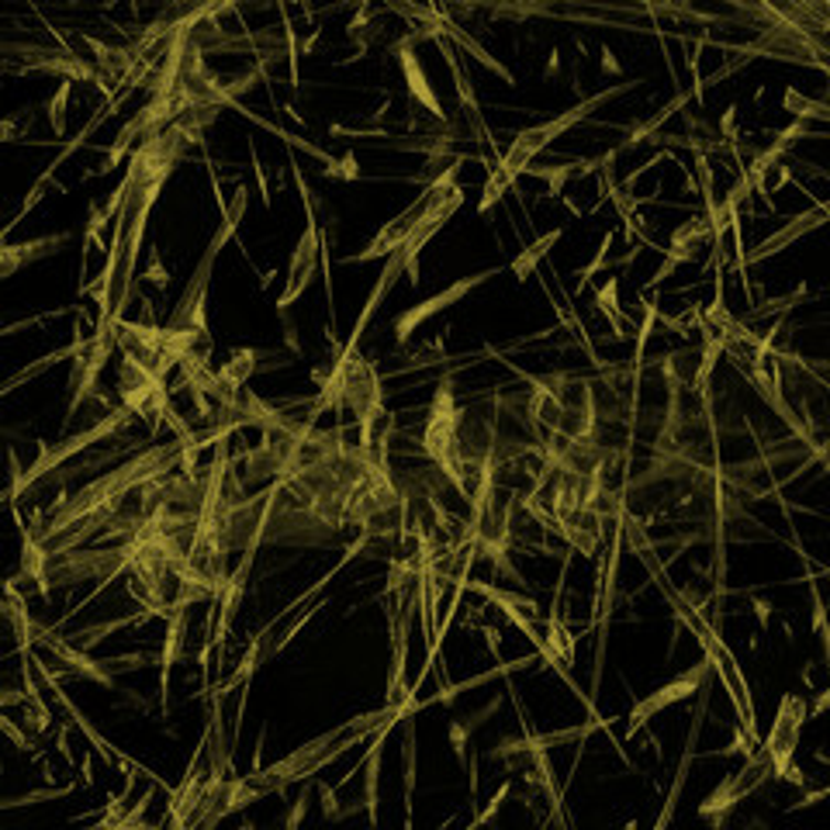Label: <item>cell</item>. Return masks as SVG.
<instances>
[{
  "label": "cell",
  "instance_id": "obj_8",
  "mask_svg": "<svg viewBox=\"0 0 830 830\" xmlns=\"http://www.w3.org/2000/svg\"><path fill=\"white\" fill-rule=\"evenodd\" d=\"M32 644H42L45 651L59 657V664H66V672H74V675H80V678H87L93 685H101V689H118V675L146 668V661H150L146 651H132V654H122V657H101L98 661V657H90L80 644H74V640H66V637L56 640L53 630H45L38 623L32 630Z\"/></svg>",
  "mask_w": 830,
  "mask_h": 830
},
{
  "label": "cell",
  "instance_id": "obj_6",
  "mask_svg": "<svg viewBox=\"0 0 830 830\" xmlns=\"http://www.w3.org/2000/svg\"><path fill=\"white\" fill-rule=\"evenodd\" d=\"M702 606H706V602H696L693 596H675V616L696 633V644L702 648V654H706L709 661H713L717 675L723 678V689L730 693L733 709H738V723L751 733L754 741L765 744L762 730H757V709H754V702H751V685H748V678H744V672H741L738 657H733V651L723 644V637H720L717 623L709 620Z\"/></svg>",
  "mask_w": 830,
  "mask_h": 830
},
{
  "label": "cell",
  "instance_id": "obj_49",
  "mask_svg": "<svg viewBox=\"0 0 830 830\" xmlns=\"http://www.w3.org/2000/svg\"><path fill=\"white\" fill-rule=\"evenodd\" d=\"M305 810H308V789H301V796L295 799V810H291V817L284 820V827H298L301 823V817H305Z\"/></svg>",
  "mask_w": 830,
  "mask_h": 830
},
{
  "label": "cell",
  "instance_id": "obj_37",
  "mask_svg": "<svg viewBox=\"0 0 830 830\" xmlns=\"http://www.w3.org/2000/svg\"><path fill=\"white\" fill-rule=\"evenodd\" d=\"M416 717H406V820H412V796H416Z\"/></svg>",
  "mask_w": 830,
  "mask_h": 830
},
{
  "label": "cell",
  "instance_id": "obj_32",
  "mask_svg": "<svg viewBox=\"0 0 830 830\" xmlns=\"http://www.w3.org/2000/svg\"><path fill=\"white\" fill-rule=\"evenodd\" d=\"M547 648L554 651V657L564 664V668H572L575 664V648H578V637L567 630L564 616L557 612V602H554V612H547Z\"/></svg>",
  "mask_w": 830,
  "mask_h": 830
},
{
  "label": "cell",
  "instance_id": "obj_22",
  "mask_svg": "<svg viewBox=\"0 0 830 830\" xmlns=\"http://www.w3.org/2000/svg\"><path fill=\"white\" fill-rule=\"evenodd\" d=\"M616 146L609 150V153H602V156H588V159H567V163H554V166H527V174L530 177H540L543 184H547V198H561L564 195V187L572 184V180H578V177H591V174H599L606 163H616ZM523 174V177H527Z\"/></svg>",
  "mask_w": 830,
  "mask_h": 830
},
{
  "label": "cell",
  "instance_id": "obj_3",
  "mask_svg": "<svg viewBox=\"0 0 830 830\" xmlns=\"http://www.w3.org/2000/svg\"><path fill=\"white\" fill-rule=\"evenodd\" d=\"M644 80H623V84H609V87H602L599 93H591V98H585V101H578V104H572L567 111H561L557 118H551V122H540V125H530V129H519L516 135H512V146H509V153L506 156H498V163L491 166V177H488V184H485V195H482V201H478V215H488V211L502 201V195L509 191V187L527 174V166H533V159L551 146L554 139H561L564 132H572L578 122H585V118L596 111V108H602L606 101H612V98H620V93H627V90H633V87H640Z\"/></svg>",
  "mask_w": 830,
  "mask_h": 830
},
{
  "label": "cell",
  "instance_id": "obj_12",
  "mask_svg": "<svg viewBox=\"0 0 830 830\" xmlns=\"http://www.w3.org/2000/svg\"><path fill=\"white\" fill-rule=\"evenodd\" d=\"M768 778H772V765H768L765 751H757V754L744 757L741 768L730 772V775H723L720 786L699 803V817L709 820L713 827H723V820H727L733 810H738L741 799H748L751 793L762 789Z\"/></svg>",
  "mask_w": 830,
  "mask_h": 830
},
{
  "label": "cell",
  "instance_id": "obj_4",
  "mask_svg": "<svg viewBox=\"0 0 830 830\" xmlns=\"http://www.w3.org/2000/svg\"><path fill=\"white\" fill-rule=\"evenodd\" d=\"M464 419L467 412L461 409L457 401V385L454 377H443L433 391L430 401V412H425L422 422V454L436 464V471L450 482V488H457V495L471 498V478H467V467H464V446H461V430H464Z\"/></svg>",
  "mask_w": 830,
  "mask_h": 830
},
{
  "label": "cell",
  "instance_id": "obj_54",
  "mask_svg": "<svg viewBox=\"0 0 830 830\" xmlns=\"http://www.w3.org/2000/svg\"><path fill=\"white\" fill-rule=\"evenodd\" d=\"M554 69H561V53H557V49L551 53V66H547V74H554Z\"/></svg>",
  "mask_w": 830,
  "mask_h": 830
},
{
  "label": "cell",
  "instance_id": "obj_48",
  "mask_svg": "<svg viewBox=\"0 0 830 830\" xmlns=\"http://www.w3.org/2000/svg\"><path fill=\"white\" fill-rule=\"evenodd\" d=\"M602 74H609V77L623 74V66H620V59H616V53L609 49V45H602Z\"/></svg>",
  "mask_w": 830,
  "mask_h": 830
},
{
  "label": "cell",
  "instance_id": "obj_30",
  "mask_svg": "<svg viewBox=\"0 0 830 830\" xmlns=\"http://www.w3.org/2000/svg\"><path fill=\"white\" fill-rule=\"evenodd\" d=\"M782 111H789L793 122H806V125L823 122V125H830V101L806 98V93H799L796 87H789L786 93H782Z\"/></svg>",
  "mask_w": 830,
  "mask_h": 830
},
{
  "label": "cell",
  "instance_id": "obj_23",
  "mask_svg": "<svg viewBox=\"0 0 830 830\" xmlns=\"http://www.w3.org/2000/svg\"><path fill=\"white\" fill-rule=\"evenodd\" d=\"M436 49L443 56V63L450 66V77H454V90H457V101H461V111L467 118L471 132L478 139H488V129H485V118H482V104H478V93H474V84L467 80L464 66L457 59V45L446 42V38H436Z\"/></svg>",
  "mask_w": 830,
  "mask_h": 830
},
{
  "label": "cell",
  "instance_id": "obj_41",
  "mask_svg": "<svg viewBox=\"0 0 830 830\" xmlns=\"http://www.w3.org/2000/svg\"><path fill=\"white\" fill-rule=\"evenodd\" d=\"M509 796H512V782L506 778L502 786L495 789V796L488 799V806H485V810H482V814H474L471 827H485V823H491V820H495V814L502 810V806H506V799H509Z\"/></svg>",
  "mask_w": 830,
  "mask_h": 830
},
{
  "label": "cell",
  "instance_id": "obj_46",
  "mask_svg": "<svg viewBox=\"0 0 830 830\" xmlns=\"http://www.w3.org/2000/svg\"><path fill=\"white\" fill-rule=\"evenodd\" d=\"M4 733L14 741V748H21V751H29V748H32V738H25V730H21L14 720H4Z\"/></svg>",
  "mask_w": 830,
  "mask_h": 830
},
{
  "label": "cell",
  "instance_id": "obj_34",
  "mask_svg": "<svg viewBox=\"0 0 830 830\" xmlns=\"http://www.w3.org/2000/svg\"><path fill=\"white\" fill-rule=\"evenodd\" d=\"M806 582H810V602H814L810 630H814L817 640H820V648H823V668L830 672V612H827V602H823V596H820L817 582H814V578H806Z\"/></svg>",
  "mask_w": 830,
  "mask_h": 830
},
{
  "label": "cell",
  "instance_id": "obj_10",
  "mask_svg": "<svg viewBox=\"0 0 830 830\" xmlns=\"http://www.w3.org/2000/svg\"><path fill=\"white\" fill-rule=\"evenodd\" d=\"M132 567V540H125L114 551H66V554H49L45 564V578L53 585H77V582H114L122 572Z\"/></svg>",
  "mask_w": 830,
  "mask_h": 830
},
{
  "label": "cell",
  "instance_id": "obj_27",
  "mask_svg": "<svg viewBox=\"0 0 830 830\" xmlns=\"http://www.w3.org/2000/svg\"><path fill=\"white\" fill-rule=\"evenodd\" d=\"M264 357H270V353L267 350H253V346H240V350H235L232 353V357L219 367V377H222V385L229 388V391H235V395H240V391H246V381H250V377L259 370V361H264Z\"/></svg>",
  "mask_w": 830,
  "mask_h": 830
},
{
  "label": "cell",
  "instance_id": "obj_25",
  "mask_svg": "<svg viewBox=\"0 0 830 830\" xmlns=\"http://www.w3.org/2000/svg\"><path fill=\"white\" fill-rule=\"evenodd\" d=\"M696 98V90H682V93H675V98L668 101V104H664L657 114H651V118H644V122H637L630 132H627V139L620 142V146H616V153H627V150H637L640 146V142H654V135L661 132V125L664 122H668V118L672 114H678L685 104H689Z\"/></svg>",
  "mask_w": 830,
  "mask_h": 830
},
{
  "label": "cell",
  "instance_id": "obj_39",
  "mask_svg": "<svg viewBox=\"0 0 830 830\" xmlns=\"http://www.w3.org/2000/svg\"><path fill=\"white\" fill-rule=\"evenodd\" d=\"M322 609H325V599H322V602H316V606L308 609V612H301L298 620H295V623H291L288 630H284L280 637H274V657H277L280 651H288V648H291V640H295V637H298V633H301V630L308 627V620H316V616H319Z\"/></svg>",
  "mask_w": 830,
  "mask_h": 830
},
{
  "label": "cell",
  "instance_id": "obj_26",
  "mask_svg": "<svg viewBox=\"0 0 830 830\" xmlns=\"http://www.w3.org/2000/svg\"><path fill=\"white\" fill-rule=\"evenodd\" d=\"M561 240H564V225H557V229H551V232H543L540 240H533L527 250H519V253H516V259L509 264V270H512L516 284H527V280L536 274V267L543 264V259L551 256V250H554Z\"/></svg>",
  "mask_w": 830,
  "mask_h": 830
},
{
  "label": "cell",
  "instance_id": "obj_9",
  "mask_svg": "<svg viewBox=\"0 0 830 830\" xmlns=\"http://www.w3.org/2000/svg\"><path fill=\"white\" fill-rule=\"evenodd\" d=\"M810 720V706L799 693H786L775 709L772 730L762 744L768 765H772V778L778 782H793V786H806V775L796 768V751H799V733Z\"/></svg>",
  "mask_w": 830,
  "mask_h": 830
},
{
  "label": "cell",
  "instance_id": "obj_18",
  "mask_svg": "<svg viewBox=\"0 0 830 830\" xmlns=\"http://www.w3.org/2000/svg\"><path fill=\"white\" fill-rule=\"evenodd\" d=\"M232 111H240L243 118H250L253 125H259V129H267L270 135H277V139L284 142V146L301 150V153H308V156L322 159V163H325V166H322V177H325V180H361V177H364L361 163H357V156H353V153H346V156H329V153H322L319 146H312V142H308V139L284 132V129H280V125H274V122H264V118L253 114V111H246L243 104H235Z\"/></svg>",
  "mask_w": 830,
  "mask_h": 830
},
{
  "label": "cell",
  "instance_id": "obj_53",
  "mask_svg": "<svg viewBox=\"0 0 830 830\" xmlns=\"http://www.w3.org/2000/svg\"><path fill=\"white\" fill-rule=\"evenodd\" d=\"M59 754L66 757V762H74V751H69V744H66V730H59Z\"/></svg>",
  "mask_w": 830,
  "mask_h": 830
},
{
  "label": "cell",
  "instance_id": "obj_24",
  "mask_svg": "<svg viewBox=\"0 0 830 830\" xmlns=\"http://www.w3.org/2000/svg\"><path fill=\"white\" fill-rule=\"evenodd\" d=\"M90 350H93V332H80V329H77V340L69 343V346H59V350H53V353H45L42 361H35V364H29V367H21L18 374H11L8 381H4V395L18 391L25 381H32V377L45 374L49 367H56L59 361H77V357H84V353H90Z\"/></svg>",
  "mask_w": 830,
  "mask_h": 830
},
{
  "label": "cell",
  "instance_id": "obj_15",
  "mask_svg": "<svg viewBox=\"0 0 830 830\" xmlns=\"http://www.w3.org/2000/svg\"><path fill=\"white\" fill-rule=\"evenodd\" d=\"M118 350V336L114 332H101L93 329V350L84 353V357L74 361V370H69V406H66V422H74L77 412L87 406V401L98 398V377L108 367L111 353Z\"/></svg>",
  "mask_w": 830,
  "mask_h": 830
},
{
  "label": "cell",
  "instance_id": "obj_43",
  "mask_svg": "<svg viewBox=\"0 0 830 830\" xmlns=\"http://www.w3.org/2000/svg\"><path fill=\"white\" fill-rule=\"evenodd\" d=\"M74 793V786H63V789H45V793H29V796H21V799H11V803H4L8 810L11 806H29V803H38V799H59V796H69Z\"/></svg>",
  "mask_w": 830,
  "mask_h": 830
},
{
  "label": "cell",
  "instance_id": "obj_42",
  "mask_svg": "<svg viewBox=\"0 0 830 830\" xmlns=\"http://www.w3.org/2000/svg\"><path fill=\"white\" fill-rule=\"evenodd\" d=\"M374 18H377V8H370V4H364L357 14H353V21H350V25H346V35L350 38H364L367 32H374Z\"/></svg>",
  "mask_w": 830,
  "mask_h": 830
},
{
  "label": "cell",
  "instance_id": "obj_36",
  "mask_svg": "<svg viewBox=\"0 0 830 830\" xmlns=\"http://www.w3.org/2000/svg\"><path fill=\"white\" fill-rule=\"evenodd\" d=\"M612 243H616V232L609 229V232L602 235V243H599L596 256H591V264H585L582 270H575V277H578V291H585L588 284L596 280L602 270H609V253H612Z\"/></svg>",
  "mask_w": 830,
  "mask_h": 830
},
{
  "label": "cell",
  "instance_id": "obj_33",
  "mask_svg": "<svg viewBox=\"0 0 830 830\" xmlns=\"http://www.w3.org/2000/svg\"><path fill=\"white\" fill-rule=\"evenodd\" d=\"M111 225H114V219L108 215V208L104 204H87V229H84V250L90 246V250H104L108 253V240H104V232H111Z\"/></svg>",
  "mask_w": 830,
  "mask_h": 830
},
{
  "label": "cell",
  "instance_id": "obj_17",
  "mask_svg": "<svg viewBox=\"0 0 830 830\" xmlns=\"http://www.w3.org/2000/svg\"><path fill=\"white\" fill-rule=\"evenodd\" d=\"M702 243H709L713 246V222L706 219V211L702 215H693L689 222H682L675 232H672V240H668V250H664V259H661V267L654 270V277L648 280V288L644 291H654V288H661L664 280H668L678 267H685V264H693L696 259V253H699V246Z\"/></svg>",
  "mask_w": 830,
  "mask_h": 830
},
{
  "label": "cell",
  "instance_id": "obj_20",
  "mask_svg": "<svg viewBox=\"0 0 830 830\" xmlns=\"http://www.w3.org/2000/svg\"><path fill=\"white\" fill-rule=\"evenodd\" d=\"M74 235L69 232H53V235H38V240H25V243H4L0 246V277H14L18 270H25L29 264H38V259H49L56 253H63Z\"/></svg>",
  "mask_w": 830,
  "mask_h": 830
},
{
  "label": "cell",
  "instance_id": "obj_11",
  "mask_svg": "<svg viewBox=\"0 0 830 830\" xmlns=\"http://www.w3.org/2000/svg\"><path fill=\"white\" fill-rule=\"evenodd\" d=\"M713 675H717L713 661H709V657L702 654V657L693 664V668H685V672L675 675L672 682L657 685V689L648 693L644 699H637V702L630 706V713H627V738H637L640 727L651 723V720H654L657 713H664L668 706H678V702H685V699H693L696 693H702Z\"/></svg>",
  "mask_w": 830,
  "mask_h": 830
},
{
  "label": "cell",
  "instance_id": "obj_1",
  "mask_svg": "<svg viewBox=\"0 0 830 830\" xmlns=\"http://www.w3.org/2000/svg\"><path fill=\"white\" fill-rule=\"evenodd\" d=\"M222 108H201L191 111L174 129H166L163 135L142 142V146L129 156L125 163V177L118 184L122 191V208H118L114 225L108 232V253H104V267L101 274L80 284V295H90L98 305V325L101 332H114L118 322H125V308L135 295V277H139V256L142 243H146L153 208L163 195L166 180L174 177L180 166L187 146L204 150V129L215 122Z\"/></svg>",
  "mask_w": 830,
  "mask_h": 830
},
{
  "label": "cell",
  "instance_id": "obj_47",
  "mask_svg": "<svg viewBox=\"0 0 830 830\" xmlns=\"http://www.w3.org/2000/svg\"><path fill=\"white\" fill-rule=\"evenodd\" d=\"M751 609H754V616H757V623H762V630H768V623H772V602L768 599H751Z\"/></svg>",
  "mask_w": 830,
  "mask_h": 830
},
{
  "label": "cell",
  "instance_id": "obj_28",
  "mask_svg": "<svg viewBox=\"0 0 830 830\" xmlns=\"http://www.w3.org/2000/svg\"><path fill=\"white\" fill-rule=\"evenodd\" d=\"M495 709H498V699H495V702H488L478 717H457V720H450V723H446V744L454 748L457 762H461L464 768H471V754H467V748H471V741H474V730H478V727L485 723V717H491Z\"/></svg>",
  "mask_w": 830,
  "mask_h": 830
},
{
  "label": "cell",
  "instance_id": "obj_44",
  "mask_svg": "<svg viewBox=\"0 0 830 830\" xmlns=\"http://www.w3.org/2000/svg\"><path fill=\"white\" fill-rule=\"evenodd\" d=\"M250 156H253V174H256V184H259V201H264V208H270V184H267L264 166H259V153H256V146H250Z\"/></svg>",
  "mask_w": 830,
  "mask_h": 830
},
{
  "label": "cell",
  "instance_id": "obj_7",
  "mask_svg": "<svg viewBox=\"0 0 830 830\" xmlns=\"http://www.w3.org/2000/svg\"><path fill=\"white\" fill-rule=\"evenodd\" d=\"M139 416L132 412V409H125V406H111L98 422H90L87 430H80V433H74V436H66L63 443H49V440H38L35 446H38V457L18 474V478L11 482V488H8V502L14 506L21 495H25L32 485H38L42 478H49L53 471H59L63 464H69L74 457H80L84 450H90L93 443H104V440H111V436H118V433H125L129 425L135 422Z\"/></svg>",
  "mask_w": 830,
  "mask_h": 830
},
{
  "label": "cell",
  "instance_id": "obj_29",
  "mask_svg": "<svg viewBox=\"0 0 830 830\" xmlns=\"http://www.w3.org/2000/svg\"><path fill=\"white\" fill-rule=\"evenodd\" d=\"M596 308H599V316L612 325V336L616 340H627V332H623V325H627V308H623V301H620V277L616 274H609L599 288H596Z\"/></svg>",
  "mask_w": 830,
  "mask_h": 830
},
{
  "label": "cell",
  "instance_id": "obj_40",
  "mask_svg": "<svg viewBox=\"0 0 830 830\" xmlns=\"http://www.w3.org/2000/svg\"><path fill=\"white\" fill-rule=\"evenodd\" d=\"M142 280L156 284L159 291H170V270L163 267V253L156 246H150V264L142 267Z\"/></svg>",
  "mask_w": 830,
  "mask_h": 830
},
{
  "label": "cell",
  "instance_id": "obj_38",
  "mask_svg": "<svg viewBox=\"0 0 830 830\" xmlns=\"http://www.w3.org/2000/svg\"><path fill=\"white\" fill-rule=\"evenodd\" d=\"M69 93H74V80H59V90L45 104V118H49V129L56 135L66 132V108H69Z\"/></svg>",
  "mask_w": 830,
  "mask_h": 830
},
{
  "label": "cell",
  "instance_id": "obj_19",
  "mask_svg": "<svg viewBox=\"0 0 830 830\" xmlns=\"http://www.w3.org/2000/svg\"><path fill=\"white\" fill-rule=\"evenodd\" d=\"M823 225H830V198H827V201H817L810 211H799V215H793L778 232H772L762 246H754V250L748 253V267L762 264V259H768V256H775V253H782V250H789L793 243L803 240V235H810V232H817V229H823Z\"/></svg>",
  "mask_w": 830,
  "mask_h": 830
},
{
  "label": "cell",
  "instance_id": "obj_52",
  "mask_svg": "<svg viewBox=\"0 0 830 830\" xmlns=\"http://www.w3.org/2000/svg\"><path fill=\"white\" fill-rule=\"evenodd\" d=\"M80 772H84V775H80V782H84V786L90 789V786H93V775H90V751H87V754L80 757Z\"/></svg>",
  "mask_w": 830,
  "mask_h": 830
},
{
  "label": "cell",
  "instance_id": "obj_45",
  "mask_svg": "<svg viewBox=\"0 0 830 830\" xmlns=\"http://www.w3.org/2000/svg\"><path fill=\"white\" fill-rule=\"evenodd\" d=\"M150 803H153V789H150V793H142V799L132 806V814H125V817H122V823H118V827H139V823H142V814L150 810Z\"/></svg>",
  "mask_w": 830,
  "mask_h": 830
},
{
  "label": "cell",
  "instance_id": "obj_14",
  "mask_svg": "<svg viewBox=\"0 0 830 830\" xmlns=\"http://www.w3.org/2000/svg\"><path fill=\"white\" fill-rule=\"evenodd\" d=\"M416 42H419V38L409 32L406 38L391 42L388 53H391V59H395L398 69H401V80H406V90H409L412 104H419V111H430L433 122H440V125L450 132V129H454V118H450V111H446V104L440 101L436 87L430 84V74H425V66H422V59H419V53H416Z\"/></svg>",
  "mask_w": 830,
  "mask_h": 830
},
{
  "label": "cell",
  "instance_id": "obj_50",
  "mask_svg": "<svg viewBox=\"0 0 830 830\" xmlns=\"http://www.w3.org/2000/svg\"><path fill=\"white\" fill-rule=\"evenodd\" d=\"M319 793H322L325 817H343V814H340V799H336V793H332L329 786H319Z\"/></svg>",
  "mask_w": 830,
  "mask_h": 830
},
{
  "label": "cell",
  "instance_id": "obj_2",
  "mask_svg": "<svg viewBox=\"0 0 830 830\" xmlns=\"http://www.w3.org/2000/svg\"><path fill=\"white\" fill-rule=\"evenodd\" d=\"M461 170H464V156H457V159H450L446 166H440V174H436L430 184H425V187L433 191L430 211L422 215V225H419V232L412 235V240H409L406 246H401L398 253H391V256L385 259V267H381V274H377V284H374V291H370V298H367V305H364V312L357 316V322H353L350 340L340 346L336 361H350V357H357V353H361L364 332H367L370 319L377 316V308H381V301L388 298V291L398 284V277L409 274V284H412V288H419V256H422V250L436 240L440 229H443L450 219H454L457 211L464 208V201H467V191L457 184Z\"/></svg>",
  "mask_w": 830,
  "mask_h": 830
},
{
  "label": "cell",
  "instance_id": "obj_31",
  "mask_svg": "<svg viewBox=\"0 0 830 830\" xmlns=\"http://www.w3.org/2000/svg\"><path fill=\"white\" fill-rule=\"evenodd\" d=\"M156 616H159L156 609H146V606H142L139 612L122 616V620H108V623H98V627H87V630L74 633V644H80L84 651H90V648H98L108 633H118V630H125V627H132V623H150V620H156Z\"/></svg>",
  "mask_w": 830,
  "mask_h": 830
},
{
  "label": "cell",
  "instance_id": "obj_51",
  "mask_svg": "<svg viewBox=\"0 0 830 830\" xmlns=\"http://www.w3.org/2000/svg\"><path fill=\"white\" fill-rule=\"evenodd\" d=\"M827 709H830V685H827V689L814 699V706H810V720H817L820 713H827Z\"/></svg>",
  "mask_w": 830,
  "mask_h": 830
},
{
  "label": "cell",
  "instance_id": "obj_21",
  "mask_svg": "<svg viewBox=\"0 0 830 830\" xmlns=\"http://www.w3.org/2000/svg\"><path fill=\"white\" fill-rule=\"evenodd\" d=\"M187 609L191 602H177L174 612L166 616V633H163V651L156 657L159 664V702H163V713H170V672L174 664L184 654V640H187Z\"/></svg>",
  "mask_w": 830,
  "mask_h": 830
},
{
  "label": "cell",
  "instance_id": "obj_16",
  "mask_svg": "<svg viewBox=\"0 0 830 830\" xmlns=\"http://www.w3.org/2000/svg\"><path fill=\"white\" fill-rule=\"evenodd\" d=\"M430 204H433V191H430V187H422V195L406 211H401V215H395L391 222H385L381 232H377L361 253L346 256V264H370V259H388L391 253H398L419 232L422 215L430 211Z\"/></svg>",
  "mask_w": 830,
  "mask_h": 830
},
{
  "label": "cell",
  "instance_id": "obj_35",
  "mask_svg": "<svg viewBox=\"0 0 830 830\" xmlns=\"http://www.w3.org/2000/svg\"><path fill=\"white\" fill-rule=\"evenodd\" d=\"M280 35H284V45H288V80H291V90H298L301 87V42H298L291 14L284 8H280Z\"/></svg>",
  "mask_w": 830,
  "mask_h": 830
},
{
  "label": "cell",
  "instance_id": "obj_13",
  "mask_svg": "<svg viewBox=\"0 0 830 830\" xmlns=\"http://www.w3.org/2000/svg\"><path fill=\"white\" fill-rule=\"evenodd\" d=\"M502 274V267H488V270H478V274H467V277H457V280H450L443 291H436V295H430L425 301H419V305H409L406 312H401L398 319H395V343H401L406 346L416 332L430 322L433 316H440V312H446V308H454V305H461L471 291H478L482 284H488L491 277H498Z\"/></svg>",
  "mask_w": 830,
  "mask_h": 830
},
{
  "label": "cell",
  "instance_id": "obj_5",
  "mask_svg": "<svg viewBox=\"0 0 830 830\" xmlns=\"http://www.w3.org/2000/svg\"><path fill=\"white\" fill-rule=\"evenodd\" d=\"M246 204H250V191H246V187H235V195L229 198V208L222 211V222H219L215 235H211V243L204 246L191 280H187V288L177 298L174 312H170V319H166L163 329H170V332L191 329V332H198V336L211 340V332H208V288H211V274H215V259H219L222 246L232 243L235 235H240Z\"/></svg>",
  "mask_w": 830,
  "mask_h": 830
}]
</instances>
